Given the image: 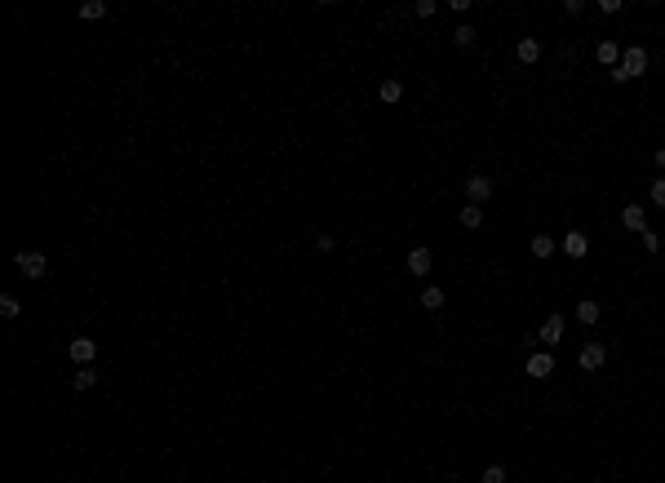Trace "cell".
I'll return each mask as SVG.
<instances>
[{
    "mask_svg": "<svg viewBox=\"0 0 665 483\" xmlns=\"http://www.w3.org/2000/svg\"><path fill=\"white\" fill-rule=\"evenodd\" d=\"M643 71H648V49H643V45H630V49H621V67L612 71V80L625 84V80H634V75H643Z\"/></svg>",
    "mask_w": 665,
    "mask_h": 483,
    "instance_id": "obj_1",
    "label": "cell"
},
{
    "mask_svg": "<svg viewBox=\"0 0 665 483\" xmlns=\"http://www.w3.org/2000/svg\"><path fill=\"white\" fill-rule=\"evenodd\" d=\"M18 271H23L27 280H45L49 275V262H45V253H18Z\"/></svg>",
    "mask_w": 665,
    "mask_h": 483,
    "instance_id": "obj_2",
    "label": "cell"
},
{
    "mask_svg": "<svg viewBox=\"0 0 665 483\" xmlns=\"http://www.w3.org/2000/svg\"><path fill=\"white\" fill-rule=\"evenodd\" d=\"M577 364H581L586 373H599V368L607 364V346H603V342H586L581 355H577Z\"/></svg>",
    "mask_w": 665,
    "mask_h": 483,
    "instance_id": "obj_3",
    "label": "cell"
},
{
    "mask_svg": "<svg viewBox=\"0 0 665 483\" xmlns=\"http://www.w3.org/2000/svg\"><path fill=\"white\" fill-rule=\"evenodd\" d=\"M466 200H470V204H479V208H484V204H488V200H492V177H488V173H475V177H470V182H466Z\"/></svg>",
    "mask_w": 665,
    "mask_h": 483,
    "instance_id": "obj_4",
    "label": "cell"
},
{
    "mask_svg": "<svg viewBox=\"0 0 665 483\" xmlns=\"http://www.w3.org/2000/svg\"><path fill=\"white\" fill-rule=\"evenodd\" d=\"M67 355L76 359L80 368H89L93 359H98V342H93V337H71V346H67Z\"/></svg>",
    "mask_w": 665,
    "mask_h": 483,
    "instance_id": "obj_5",
    "label": "cell"
},
{
    "mask_svg": "<svg viewBox=\"0 0 665 483\" xmlns=\"http://www.w3.org/2000/svg\"><path fill=\"white\" fill-rule=\"evenodd\" d=\"M537 342L541 346H559V342H564V315H546V319H541Z\"/></svg>",
    "mask_w": 665,
    "mask_h": 483,
    "instance_id": "obj_6",
    "label": "cell"
},
{
    "mask_svg": "<svg viewBox=\"0 0 665 483\" xmlns=\"http://www.w3.org/2000/svg\"><path fill=\"white\" fill-rule=\"evenodd\" d=\"M430 267H435V253H430L426 244H417V249L408 253V271H413V275L421 280V275H430Z\"/></svg>",
    "mask_w": 665,
    "mask_h": 483,
    "instance_id": "obj_7",
    "label": "cell"
},
{
    "mask_svg": "<svg viewBox=\"0 0 665 483\" xmlns=\"http://www.w3.org/2000/svg\"><path fill=\"white\" fill-rule=\"evenodd\" d=\"M621 226H625V231H634V235H643V231H648V213H643L639 204H625L621 208Z\"/></svg>",
    "mask_w": 665,
    "mask_h": 483,
    "instance_id": "obj_8",
    "label": "cell"
},
{
    "mask_svg": "<svg viewBox=\"0 0 665 483\" xmlns=\"http://www.w3.org/2000/svg\"><path fill=\"white\" fill-rule=\"evenodd\" d=\"M550 373H555V355H550V350L528 355V377H550Z\"/></svg>",
    "mask_w": 665,
    "mask_h": 483,
    "instance_id": "obj_9",
    "label": "cell"
},
{
    "mask_svg": "<svg viewBox=\"0 0 665 483\" xmlns=\"http://www.w3.org/2000/svg\"><path fill=\"white\" fill-rule=\"evenodd\" d=\"M564 253H568V258H586V253H590L586 231H568V235H564Z\"/></svg>",
    "mask_w": 665,
    "mask_h": 483,
    "instance_id": "obj_10",
    "label": "cell"
},
{
    "mask_svg": "<svg viewBox=\"0 0 665 483\" xmlns=\"http://www.w3.org/2000/svg\"><path fill=\"white\" fill-rule=\"evenodd\" d=\"M514 58H519L523 67H532V62L541 58V45H537V36H523V40H519V49H514Z\"/></svg>",
    "mask_w": 665,
    "mask_h": 483,
    "instance_id": "obj_11",
    "label": "cell"
},
{
    "mask_svg": "<svg viewBox=\"0 0 665 483\" xmlns=\"http://www.w3.org/2000/svg\"><path fill=\"white\" fill-rule=\"evenodd\" d=\"M594 62H603V67H621V49H616L612 40H599V49H594Z\"/></svg>",
    "mask_w": 665,
    "mask_h": 483,
    "instance_id": "obj_12",
    "label": "cell"
},
{
    "mask_svg": "<svg viewBox=\"0 0 665 483\" xmlns=\"http://www.w3.org/2000/svg\"><path fill=\"white\" fill-rule=\"evenodd\" d=\"M559 240L555 235H532V258H555Z\"/></svg>",
    "mask_w": 665,
    "mask_h": 483,
    "instance_id": "obj_13",
    "label": "cell"
},
{
    "mask_svg": "<svg viewBox=\"0 0 665 483\" xmlns=\"http://www.w3.org/2000/svg\"><path fill=\"white\" fill-rule=\"evenodd\" d=\"M377 93H381V102H386V107H395V102L404 98V84H399V80H381Z\"/></svg>",
    "mask_w": 665,
    "mask_h": 483,
    "instance_id": "obj_14",
    "label": "cell"
},
{
    "mask_svg": "<svg viewBox=\"0 0 665 483\" xmlns=\"http://www.w3.org/2000/svg\"><path fill=\"white\" fill-rule=\"evenodd\" d=\"M599 315H603L599 301H577V319H581V324H599Z\"/></svg>",
    "mask_w": 665,
    "mask_h": 483,
    "instance_id": "obj_15",
    "label": "cell"
},
{
    "mask_svg": "<svg viewBox=\"0 0 665 483\" xmlns=\"http://www.w3.org/2000/svg\"><path fill=\"white\" fill-rule=\"evenodd\" d=\"M462 226H466V231H479V226H484V208L479 204H466L462 208Z\"/></svg>",
    "mask_w": 665,
    "mask_h": 483,
    "instance_id": "obj_16",
    "label": "cell"
},
{
    "mask_svg": "<svg viewBox=\"0 0 665 483\" xmlns=\"http://www.w3.org/2000/svg\"><path fill=\"white\" fill-rule=\"evenodd\" d=\"M421 306H426V310H439V306H444V288H435V284H430V288H421Z\"/></svg>",
    "mask_w": 665,
    "mask_h": 483,
    "instance_id": "obj_17",
    "label": "cell"
},
{
    "mask_svg": "<svg viewBox=\"0 0 665 483\" xmlns=\"http://www.w3.org/2000/svg\"><path fill=\"white\" fill-rule=\"evenodd\" d=\"M0 315H5V319H18V315H23V301H18L14 293H5V297H0Z\"/></svg>",
    "mask_w": 665,
    "mask_h": 483,
    "instance_id": "obj_18",
    "label": "cell"
},
{
    "mask_svg": "<svg viewBox=\"0 0 665 483\" xmlns=\"http://www.w3.org/2000/svg\"><path fill=\"white\" fill-rule=\"evenodd\" d=\"M71 386H76V391H93V386H98V373H93V368H80V373L71 377Z\"/></svg>",
    "mask_w": 665,
    "mask_h": 483,
    "instance_id": "obj_19",
    "label": "cell"
},
{
    "mask_svg": "<svg viewBox=\"0 0 665 483\" xmlns=\"http://www.w3.org/2000/svg\"><path fill=\"white\" fill-rule=\"evenodd\" d=\"M80 18H107V5H102V0H84V5H80Z\"/></svg>",
    "mask_w": 665,
    "mask_h": 483,
    "instance_id": "obj_20",
    "label": "cell"
},
{
    "mask_svg": "<svg viewBox=\"0 0 665 483\" xmlns=\"http://www.w3.org/2000/svg\"><path fill=\"white\" fill-rule=\"evenodd\" d=\"M453 40L462 45V49H470V45H475V27H470V23H462V27L453 32Z\"/></svg>",
    "mask_w": 665,
    "mask_h": 483,
    "instance_id": "obj_21",
    "label": "cell"
},
{
    "mask_svg": "<svg viewBox=\"0 0 665 483\" xmlns=\"http://www.w3.org/2000/svg\"><path fill=\"white\" fill-rule=\"evenodd\" d=\"M652 204L665 208V177H657V182H652Z\"/></svg>",
    "mask_w": 665,
    "mask_h": 483,
    "instance_id": "obj_22",
    "label": "cell"
},
{
    "mask_svg": "<svg viewBox=\"0 0 665 483\" xmlns=\"http://www.w3.org/2000/svg\"><path fill=\"white\" fill-rule=\"evenodd\" d=\"M484 483H505V466H488L484 470Z\"/></svg>",
    "mask_w": 665,
    "mask_h": 483,
    "instance_id": "obj_23",
    "label": "cell"
},
{
    "mask_svg": "<svg viewBox=\"0 0 665 483\" xmlns=\"http://www.w3.org/2000/svg\"><path fill=\"white\" fill-rule=\"evenodd\" d=\"M643 249H648V253H661V235L657 231H643Z\"/></svg>",
    "mask_w": 665,
    "mask_h": 483,
    "instance_id": "obj_24",
    "label": "cell"
},
{
    "mask_svg": "<svg viewBox=\"0 0 665 483\" xmlns=\"http://www.w3.org/2000/svg\"><path fill=\"white\" fill-rule=\"evenodd\" d=\"M435 14V0H417V18H430Z\"/></svg>",
    "mask_w": 665,
    "mask_h": 483,
    "instance_id": "obj_25",
    "label": "cell"
},
{
    "mask_svg": "<svg viewBox=\"0 0 665 483\" xmlns=\"http://www.w3.org/2000/svg\"><path fill=\"white\" fill-rule=\"evenodd\" d=\"M652 164H657V169H661V173H665V147L657 151V156H652Z\"/></svg>",
    "mask_w": 665,
    "mask_h": 483,
    "instance_id": "obj_26",
    "label": "cell"
}]
</instances>
